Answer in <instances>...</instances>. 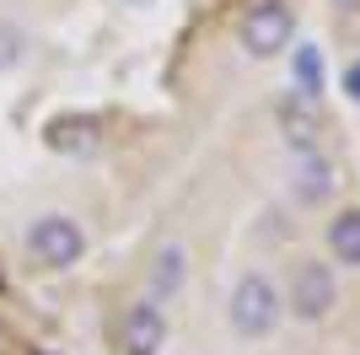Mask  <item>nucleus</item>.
Returning <instances> with one entry per match:
<instances>
[{"label": "nucleus", "instance_id": "nucleus-1", "mask_svg": "<svg viewBox=\"0 0 360 355\" xmlns=\"http://www.w3.org/2000/svg\"><path fill=\"white\" fill-rule=\"evenodd\" d=\"M280 312H285V301H280V291H274L269 275H242L237 285H231V301H226V318H231V328H237L242 340H264V334H274V323H280Z\"/></svg>", "mask_w": 360, "mask_h": 355}, {"label": "nucleus", "instance_id": "nucleus-2", "mask_svg": "<svg viewBox=\"0 0 360 355\" xmlns=\"http://www.w3.org/2000/svg\"><path fill=\"white\" fill-rule=\"evenodd\" d=\"M27 253L44 269H75L81 253H86V232H81L75 216H60V210H54V216H38V221L27 226Z\"/></svg>", "mask_w": 360, "mask_h": 355}, {"label": "nucleus", "instance_id": "nucleus-3", "mask_svg": "<svg viewBox=\"0 0 360 355\" xmlns=\"http://www.w3.org/2000/svg\"><path fill=\"white\" fill-rule=\"evenodd\" d=\"M237 38H242V49L253 59H269V54H280V49H290V38H296V11H290V0H258L253 11L242 16Z\"/></svg>", "mask_w": 360, "mask_h": 355}, {"label": "nucleus", "instance_id": "nucleus-4", "mask_svg": "<svg viewBox=\"0 0 360 355\" xmlns=\"http://www.w3.org/2000/svg\"><path fill=\"white\" fill-rule=\"evenodd\" d=\"M333 301H339L333 264H323V259H301V264L290 269V296H285V307L296 312L301 323H323V318L333 312Z\"/></svg>", "mask_w": 360, "mask_h": 355}, {"label": "nucleus", "instance_id": "nucleus-5", "mask_svg": "<svg viewBox=\"0 0 360 355\" xmlns=\"http://www.w3.org/2000/svg\"><path fill=\"white\" fill-rule=\"evenodd\" d=\"M167 344V312L162 301H150V296H140V301H129L119 318V355H162Z\"/></svg>", "mask_w": 360, "mask_h": 355}, {"label": "nucleus", "instance_id": "nucleus-6", "mask_svg": "<svg viewBox=\"0 0 360 355\" xmlns=\"http://www.w3.org/2000/svg\"><path fill=\"white\" fill-rule=\"evenodd\" d=\"M146 280H150V301H162V296H178V291H183V280H188V248H183V242H162V248L150 253Z\"/></svg>", "mask_w": 360, "mask_h": 355}, {"label": "nucleus", "instance_id": "nucleus-7", "mask_svg": "<svg viewBox=\"0 0 360 355\" xmlns=\"http://www.w3.org/2000/svg\"><path fill=\"white\" fill-rule=\"evenodd\" d=\"M274 118H280V135H285V140L301 151V156H307V151H317L323 118H317V108L307 103V97H285V103L274 108Z\"/></svg>", "mask_w": 360, "mask_h": 355}, {"label": "nucleus", "instance_id": "nucleus-8", "mask_svg": "<svg viewBox=\"0 0 360 355\" xmlns=\"http://www.w3.org/2000/svg\"><path fill=\"white\" fill-rule=\"evenodd\" d=\"M44 140L54 151H65V156H86V151H97L103 146V124H97V118H54V124H49L44 130Z\"/></svg>", "mask_w": 360, "mask_h": 355}, {"label": "nucleus", "instance_id": "nucleus-9", "mask_svg": "<svg viewBox=\"0 0 360 355\" xmlns=\"http://www.w3.org/2000/svg\"><path fill=\"white\" fill-rule=\"evenodd\" d=\"M290 189H296L301 205H323V199L333 194V167L323 162L317 151H307V156L296 162V178H290Z\"/></svg>", "mask_w": 360, "mask_h": 355}, {"label": "nucleus", "instance_id": "nucleus-10", "mask_svg": "<svg viewBox=\"0 0 360 355\" xmlns=\"http://www.w3.org/2000/svg\"><path fill=\"white\" fill-rule=\"evenodd\" d=\"M328 253L339 264L360 269V210H339L328 221Z\"/></svg>", "mask_w": 360, "mask_h": 355}, {"label": "nucleus", "instance_id": "nucleus-11", "mask_svg": "<svg viewBox=\"0 0 360 355\" xmlns=\"http://www.w3.org/2000/svg\"><path fill=\"white\" fill-rule=\"evenodd\" d=\"M290 75H296V97L312 103L317 92H323V49H317V44H301L296 54H290Z\"/></svg>", "mask_w": 360, "mask_h": 355}, {"label": "nucleus", "instance_id": "nucleus-12", "mask_svg": "<svg viewBox=\"0 0 360 355\" xmlns=\"http://www.w3.org/2000/svg\"><path fill=\"white\" fill-rule=\"evenodd\" d=\"M16 59H22V32H16L11 22H0V75L11 70Z\"/></svg>", "mask_w": 360, "mask_h": 355}, {"label": "nucleus", "instance_id": "nucleus-13", "mask_svg": "<svg viewBox=\"0 0 360 355\" xmlns=\"http://www.w3.org/2000/svg\"><path fill=\"white\" fill-rule=\"evenodd\" d=\"M345 97H349V103H360V59H349V65H345Z\"/></svg>", "mask_w": 360, "mask_h": 355}, {"label": "nucleus", "instance_id": "nucleus-14", "mask_svg": "<svg viewBox=\"0 0 360 355\" xmlns=\"http://www.w3.org/2000/svg\"><path fill=\"white\" fill-rule=\"evenodd\" d=\"M333 6H339V11H355V6H360V0H333Z\"/></svg>", "mask_w": 360, "mask_h": 355}, {"label": "nucleus", "instance_id": "nucleus-15", "mask_svg": "<svg viewBox=\"0 0 360 355\" xmlns=\"http://www.w3.org/2000/svg\"><path fill=\"white\" fill-rule=\"evenodd\" d=\"M124 6H150V0H124Z\"/></svg>", "mask_w": 360, "mask_h": 355}]
</instances>
